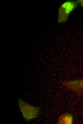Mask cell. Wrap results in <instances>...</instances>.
Listing matches in <instances>:
<instances>
[{
    "mask_svg": "<svg viewBox=\"0 0 83 124\" xmlns=\"http://www.w3.org/2000/svg\"><path fill=\"white\" fill-rule=\"evenodd\" d=\"M73 122V116L70 113L63 114L59 117L57 122L59 124H72Z\"/></svg>",
    "mask_w": 83,
    "mask_h": 124,
    "instance_id": "obj_4",
    "label": "cell"
},
{
    "mask_svg": "<svg viewBox=\"0 0 83 124\" xmlns=\"http://www.w3.org/2000/svg\"><path fill=\"white\" fill-rule=\"evenodd\" d=\"M79 3L78 1H67L63 3L58 11L57 21L63 23L67 20L69 14L77 6Z\"/></svg>",
    "mask_w": 83,
    "mask_h": 124,
    "instance_id": "obj_2",
    "label": "cell"
},
{
    "mask_svg": "<svg viewBox=\"0 0 83 124\" xmlns=\"http://www.w3.org/2000/svg\"><path fill=\"white\" fill-rule=\"evenodd\" d=\"M61 83L76 92L83 94V79L64 81Z\"/></svg>",
    "mask_w": 83,
    "mask_h": 124,
    "instance_id": "obj_3",
    "label": "cell"
},
{
    "mask_svg": "<svg viewBox=\"0 0 83 124\" xmlns=\"http://www.w3.org/2000/svg\"><path fill=\"white\" fill-rule=\"evenodd\" d=\"M79 3H80L81 6L83 7V0H79Z\"/></svg>",
    "mask_w": 83,
    "mask_h": 124,
    "instance_id": "obj_5",
    "label": "cell"
},
{
    "mask_svg": "<svg viewBox=\"0 0 83 124\" xmlns=\"http://www.w3.org/2000/svg\"><path fill=\"white\" fill-rule=\"evenodd\" d=\"M18 103L22 116L26 120L30 121L39 115L40 111L38 107L31 105L20 98Z\"/></svg>",
    "mask_w": 83,
    "mask_h": 124,
    "instance_id": "obj_1",
    "label": "cell"
}]
</instances>
